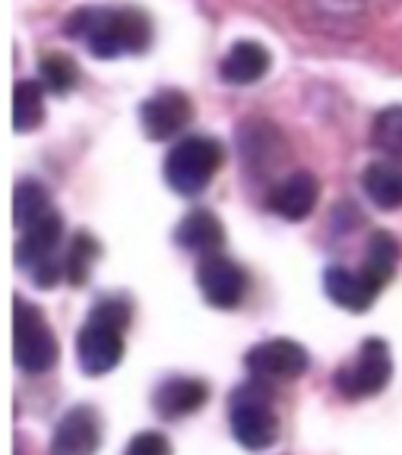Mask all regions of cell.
<instances>
[{"mask_svg":"<svg viewBox=\"0 0 402 455\" xmlns=\"http://www.w3.org/2000/svg\"><path fill=\"white\" fill-rule=\"evenodd\" d=\"M67 28L105 60L117 54H140L152 42V26L140 10H76Z\"/></svg>","mask_w":402,"mask_h":455,"instance_id":"obj_1","label":"cell"},{"mask_svg":"<svg viewBox=\"0 0 402 455\" xmlns=\"http://www.w3.org/2000/svg\"><path fill=\"white\" fill-rule=\"evenodd\" d=\"M219 168H222V146L209 136H187L168 152L165 180L181 196H197L216 178Z\"/></svg>","mask_w":402,"mask_h":455,"instance_id":"obj_2","label":"cell"},{"mask_svg":"<svg viewBox=\"0 0 402 455\" xmlns=\"http://www.w3.org/2000/svg\"><path fill=\"white\" fill-rule=\"evenodd\" d=\"M58 339L42 310L26 298L13 300V357L26 373H44L58 363Z\"/></svg>","mask_w":402,"mask_h":455,"instance_id":"obj_3","label":"cell"},{"mask_svg":"<svg viewBox=\"0 0 402 455\" xmlns=\"http://www.w3.org/2000/svg\"><path fill=\"white\" fill-rule=\"evenodd\" d=\"M60 237H64V221L58 212H51L44 221L22 231L16 263L22 272H29L38 288H54L64 278V259H58Z\"/></svg>","mask_w":402,"mask_h":455,"instance_id":"obj_4","label":"cell"},{"mask_svg":"<svg viewBox=\"0 0 402 455\" xmlns=\"http://www.w3.org/2000/svg\"><path fill=\"white\" fill-rule=\"evenodd\" d=\"M390 377H393V357H390L387 341L367 339L355 363L336 370V389L345 398H367L387 389Z\"/></svg>","mask_w":402,"mask_h":455,"instance_id":"obj_5","label":"cell"},{"mask_svg":"<svg viewBox=\"0 0 402 455\" xmlns=\"http://www.w3.org/2000/svg\"><path fill=\"white\" fill-rule=\"evenodd\" d=\"M231 434L251 452L273 446L276 436H279V420H276L269 402L253 389L237 392L235 402H231Z\"/></svg>","mask_w":402,"mask_h":455,"instance_id":"obj_6","label":"cell"},{"mask_svg":"<svg viewBox=\"0 0 402 455\" xmlns=\"http://www.w3.org/2000/svg\"><path fill=\"white\" fill-rule=\"evenodd\" d=\"M121 332L124 329L89 316L86 326L79 329V335H76V357H79L83 373L101 377V373H111V370L121 363V357H124V335Z\"/></svg>","mask_w":402,"mask_h":455,"instance_id":"obj_7","label":"cell"},{"mask_svg":"<svg viewBox=\"0 0 402 455\" xmlns=\"http://www.w3.org/2000/svg\"><path fill=\"white\" fill-rule=\"evenodd\" d=\"M245 363L257 379H298L310 367V355L292 339H269L253 345Z\"/></svg>","mask_w":402,"mask_h":455,"instance_id":"obj_8","label":"cell"},{"mask_svg":"<svg viewBox=\"0 0 402 455\" xmlns=\"http://www.w3.org/2000/svg\"><path fill=\"white\" fill-rule=\"evenodd\" d=\"M197 284H200L206 304L219 307V310H231L241 304L245 298V272L237 269V263H231L229 256H203V263L197 266Z\"/></svg>","mask_w":402,"mask_h":455,"instance_id":"obj_9","label":"cell"},{"mask_svg":"<svg viewBox=\"0 0 402 455\" xmlns=\"http://www.w3.org/2000/svg\"><path fill=\"white\" fill-rule=\"evenodd\" d=\"M101 446V418L95 408L76 405L58 420L51 455H95Z\"/></svg>","mask_w":402,"mask_h":455,"instance_id":"obj_10","label":"cell"},{"mask_svg":"<svg viewBox=\"0 0 402 455\" xmlns=\"http://www.w3.org/2000/svg\"><path fill=\"white\" fill-rule=\"evenodd\" d=\"M190 99L178 89H165V92L152 95L149 101H143L140 108V121H143V130L149 140H172L190 121Z\"/></svg>","mask_w":402,"mask_h":455,"instance_id":"obj_11","label":"cell"},{"mask_svg":"<svg viewBox=\"0 0 402 455\" xmlns=\"http://www.w3.org/2000/svg\"><path fill=\"white\" fill-rule=\"evenodd\" d=\"M206 402H209V386L194 377H172V379H165V383H158L156 392H152L156 414L168 420L197 414Z\"/></svg>","mask_w":402,"mask_h":455,"instance_id":"obj_12","label":"cell"},{"mask_svg":"<svg viewBox=\"0 0 402 455\" xmlns=\"http://www.w3.org/2000/svg\"><path fill=\"white\" fill-rule=\"evenodd\" d=\"M317 193H320V187H317L314 174H308V171H294V174H288V178L273 190L269 206H273V212H279L285 221H304L310 212H314Z\"/></svg>","mask_w":402,"mask_h":455,"instance_id":"obj_13","label":"cell"},{"mask_svg":"<svg viewBox=\"0 0 402 455\" xmlns=\"http://www.w3.org/2000/svg\"><path fill=\"white\" fill-rule=\"evenodd\" d=\"M174 241H178L184 250H190V253L213 256L225 241L222 221H219L213 212H206V209H194V212L184 215V221L178 225Z\"/></svg>","mask_w":402,"mask_h":455,"instance_id":"obj_14","label":"cell"},{"mask_svg":"<svg viewBox=\"0 0 402 455\" xmlns=\"http://www.w3.org/2000/svg\"><path fill=\"white\" fill-rule=\"evenodd\" d=\"M324 288L333 304H339L342 310H352V313H365L374 304V298H377L371 291V284L361 278V272H349L342 266H330L324 272Z\"/></svg>","mask_w":402,"mask_h":455,"instance_id":"obj_15","label":"cell"},{"mask_svg":"<svg viewBox=\"0 0 402 455\" xmlns=\"http://www.w3.org/2000/svg\"><path fill=\"white\" fill-rule=\"evenodd\" d=\"M269 70V51L260 42H237L222 60V79L231 85H251Z\"/></svg>","mask_w":402,"mask_h":455,"instance_id":"obj_16","label":"cell"},{"mask_svg":"<svg viewBox=\"0 0 402 455\" xmlns=\"http://www.w3.org/2000/svg\"><path fill=\"white\" fill-rule=\"evenodd\" d=\"M361 187L371 196L374 206L402 209V164L396 162H374L361 174Z\"/></svg>","mask_w":402,"mask_h":455,"instance_id":"obj_17","label":"cell"},{"mask_svg":"<svg viewBox=\"0 0 402 455\" xmlns=\"http://www.w3.org/2000/svg\"><path fill=\"white\" fill-rule=\"evenodd\" d=\"M396 259H399V247L387 231H377V235L367 241V256L361 263V278L371 284L374 294H381L387 288V282L396 272Z\"/></svg>","mask_w":402,"mask_h":455,"instance_id":"obj_18","label":"cell"},{"mask_svg":"<svg viewBox=\"0 0 402 455\" xmlns=\"http://www.w3.org/2000/svg\"><path fill=\"white\" fill-rule=\"evenodd\" d=\"M54 212L51 209V196L48 190H44L38 180H22L20 187H16L13 193V219L16 225L26 231V228L38 225V221H44L48 215Z\"/></svg>","mask_w":402,"mask_h":455,"instance_id":"obj_19","label":"cell"},{"mask_svg":"<svg viewBox=\"0 0 402 455\" xmlns=\"http://www.w3.org/2000/svg\"><path fill=\"white\" fill-rule=\"evenodd\" d=\"M44 117V101H42V85L32 79H22L13 92V127L20 133H29L42 124Z\"/></svg>","mask_w":402,"mask_h":455,"instance_id":"obj_20","label":"cell"},{"mask_svg":"<svg viewBox=\"0 0 402 455\" xmlns=\"http://www.w3.org/2000/svg\"><path fill=\"white\" fill-rule=\"evenodd\" d=\"M374 146L393 158H402V105L383 108L371 130Z\"/></svg>","mask_w":402,"mask_h":455,"instance_id":"obj_21","label":"cell"},{"mask_svg":"<svg viewBox=\"0 0 402 455\" xmlns=\"http://www.w3.org/2000/svg\"><path fill=\"white\" fill-rule=\"evenodd\" d=\"M95 241L89 235H76L67 247V256H64V278L70 284H83L89 275V266L95 259Z\"/></svg>","mask_w":402,"mask_h":455,"instance_id":"obj_22","label":"cell"},{"mask_svg":"<svg viewBox=\"0 0 402 455\" xmlns=\"http://www.w3.org/2000/svg\"><path fill=\"white\" fill-rule=\"evenodd\" d=\"M42 79H44V85H48L51 92L64 95V92H70L73 85H76L79 70L67 54H48L42 60Z\"/></svg>","mask_w":402,"mask_h":455,"instance_id":"obj_23","label":"cell"},{"mask_svg":"<svg viewBox=\"0 0 402 455\" xmlns=\"http://www.w3.org/2000/svg\"><path fill=\"white\" fill-rule=\"evenodd\" d=\"M89 316H95V320L111 323V326L124 329L130 323V304H127V300H117V298H105V300H99V307H95Z\"/></svg>","mask_w":402,"mask_h":455,"instance_id":"obj_24","label":"cell"},{"mask_svg":"<svg viewBox=\"0 0 402 455\" xmlns=\"http://www.w3.org/2000/svg\"><path fill=\"white\" fill-rule=\"evenodd\" d=\"M127 455H172V446L162 434L156 430H146V434H137L130 440Z\"/></svg>","mask_w":402,"mask_h":455,"instance_id":"obj_25","label":"cell"}]
</instances>
